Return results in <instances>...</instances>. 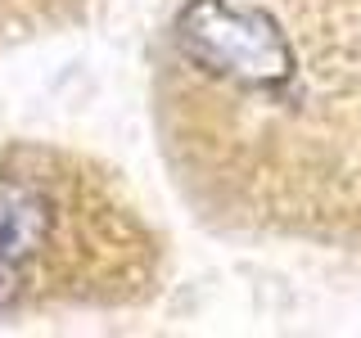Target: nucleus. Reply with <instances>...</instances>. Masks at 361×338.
<instances>
[{"instance_id":"f257e3e1","label":"nucleus","mask_w":361,"mask_h":338,"mask_svg":"<svg viewBox=\"0 0 361 338\" xmlns=\"http://www.w3.org/2000/svg\"><path fill=\"white\" fill-rule=\"evenodd\" d=\"M176 45L195 68L235 86H285L293 50L276 18L231 0H190L176 14Z\"/></svg>"},{"instance_id":"f03ea898","label":"nucleus","mask_w":361,"mask_h":338,"mask_svg":"<svg viewBox=\"0 0 361 338\" xmlns=\"http://www.w3.org/2000/svg\"><path fill=\"white\" fill-rule=\"evenodd\" d=\"M50 234V203L37 185L18 176H0V257L5 262H32Z\"/></svg>"},{"instance_id":"7ed1b4c3","label":"nucleus","mask_w":361,"mask_h":338,"mask_svg":"<svg viewBox=\"0 0 361 338\" xmlns=\"http://www.w3.org/2000/svg\"><path fill=\"white\" fill-rule=\"evenodd\" d=\"M18 289H23L18 262H5V257H0V311H9L18 302Z\"/></svg>"}]
</instances>
